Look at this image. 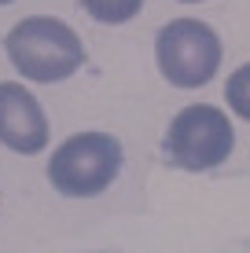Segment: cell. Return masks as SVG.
I'll use <instances>...</instances> for the list:
<instances>
[{
  "instance_id": "cell-5",
  "label": "cell",
  "mask_w": 250,
  "mask_h": 253,
  "mask_svg": "<svg viewBox=\"0 0 250 253\" xmlns=\"http://www.w3.org/2000/svg\"><path fill=\"white\" fill-rule=\"evenodd\" d=\"M0 143L19 154H37L48 143L45 110L15 81H0Z\"/></svg>"
},
{
  "instance_id": "cell-7",
  "label": "cell",
  "mask_w": 250,
  "mask_h": 253,
  "mask_svg": "<svg viewBox=\"0 0 250 253\" xmlns=\"http://www.w3.org/2000/svg\"><path fill=\"white\" fill-rule=\"evenodd\" d=\"M225 99H228V107L236 110L243 121H250V63L239 66V70H232V77L225 84Z\"/></svg>"
},
{
  "instance_id": "cell-4",
  "label": "cell",
  "mask_w": 250,
  "mask_h": 253,
  "mask_svg": "<svg viewBox=\"0 0 250 253\" xmlns=\"http://www.w3.org/2000/svg\"><path fill=\"white\" fill-rule=\"evenodd\" d=\"M154 59L173 88H199L221 66V41L199 19H173L158 30Z\"/></svg>"
},
{
  "instance_id": "cell-3",
  "label": "cell",
  "mask_w": 250,
  "mask_h": 253,
  "mask_svg": "<svg viewBox=\"0 0 250 253\" xmlns=\"http://www.w3.org/2000/svg\"><path fill=\"white\" fill-rule=\"evenodd\" d=\"M232 147H236L232 121L221 107H210V103L184 107L169 121L166 136H162V154H166V162L177 165V169H184V172L217 169L232 154Z\"/></svg>"
},
{
  "instance_id": "cell-8",
  "label": "cell",
  "mask_w": 250,
  "mask_h": 253,
  "mask_svg": "<svg viewBox=\"0 0 250 253\" xmlns=\"http://www.w3.org/2000/svg\"><path fill=\"white\" fill-rule=\"evenodd\" d=\"M180 4H199V0H180Z\"/></svg>"
},
{
  "instance_id": "cell-9",
  "label": "cell",
  "mask_w": 250,
  "mask_h": 253,
  "mask_svg": "<svg viewBox=\"0 0 250 253\" xmlns=\"http://www.w3.org/2000/svg\"><path fill=\"white\" fill-rule=\"evenodd\" d=\"M0 4H11V0H0Z\"/></svg>"
},
{
  "instance_id": "cell-2",
  "label": "cell",
  "mask_w": 250,
  "mask_h": 253,
  "mask_svg": "<svg viewBox=\"0 0 250 253\" xmlns=\"http://www.w3.org/2000/svg\"><path fill=\"white\" fill-rule=\"evenodd\" d=\"M122 172V143L110 132H77L55 147L48 180L66 198H92L114 184Z\"/></svg>"
},
{
  "instance_id": "cell-6",
  "label": "cell",
  "mask_w": 250,
  "mask_h": 253,
  "mask_svg": "<svg viewBox=\"0 0 250 253\" xmlns=\"http://www.w3.org/2000/svg\"><path fill=\"white\" fill-rule=\"evenodd\" d=\"M81 4H85V11H89L96 22L122 26L129 19H136V11L144 7V0H81Z\"/></svg>"
},
{
  "instance_id": "cell-1",
  "label": "cell",
  "mask_w": 250,
  "mask_h": 253,
  "mask_svg": "<svg viewBox=\"0 0 250 253\" xmlns=\"http://www.w3.org/2000/svg\"><path fill=\"white\" fill-rule=\"evenodd\" d=\"M7 59L22 77L41 84H55L63 77H70L74 70H81L85 63V44L81 37L70 30L66 22L48 19V15H33L22 19L7 33L4 41Z\"/></svg>"
}]
</instances>
